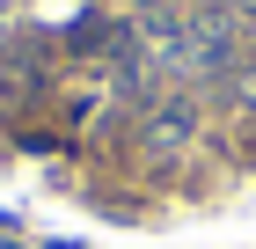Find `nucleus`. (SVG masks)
I'll return each instance as SVG.
<instances>
[{
  "instance_id": "nucleus-1",
  "label": "nucleus",
  "mask_w": 256,
  "mask_h": 249,
  "mask_svg": "<svg viewBox=\"0 0 256 249\" xmlns=\"http://www.w3.org/2000/svg\"><path fill=\"white\" fill-rule=\"evenodd\" d=\"M190 103H161L154 110V125H146V139H154V147H183V139H190Z\"/></svg>"
}]
</instances>
